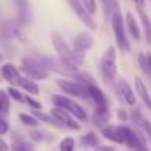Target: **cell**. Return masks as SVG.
Listing matches in <instances>:
<instances>
[{
    "mask_svg": "<svg viewBox=\"0 0 151 151\" xmlns=\"http://www.w3.org/2000/svg\"><path fill=\"white\" fill-rule=\"evenodd\" d=\"M75 148V141L73 138L68 137V138H63L62 142H60V151H73Z\"/></svg>",
    "mask_w": 151,
    "mask_h": 151,
    "instance_id": "23",
    "label": "cell"
},
{
    "mask_svg": "<svg viewBox=\"0 0 151 151\" xmlns=\"http://www.w3.org/2000/svg\"><path fill=\"white\" fill-rule=\"evenodd\" d=\"M126 27H128V31L132 35V38L138 41L141 37V31H139V25L137 22V18L131 12H126Z\"/></svg>",
    "mask_w": 151,
    "mask_h": 151,
    "instance_id": "14",
    "label": "cell"
},
{
    "mask_svg": "<svg viewBox=\"0 0 151 151\" xmlns=\"http://www.w3.org/2000/svg\"><path fill=\"white\" fill-rule=\"evenodd\" d=\"M7 94H9L10 97H13L18 103H25V96H22V93H21L19 90H16L13 85L7 88Z\"/></svg>",
    "mask_w": 151,
    "mask_h": 151,
    "instance_id": "24",
    "label": "cell"
},
{
    "mask_svg": "<svg viewBox=\"0 0 151 151\" xmlns=\"http://www.w3.org/2000/svg\"><path fill=\"white\" fill-rule=\"evenodd\" d=\"M132 1H134L137 6H139V7H144V6H145V1H144V0H132Z\"/></svg>",
    "mask_w": 151,
    "mask_h": 151,
    "instance_id": "36",
    "label": "cell"
},
{
    "mask_svg": "<svg viewBox=\"0 0 151 151\" xmlns=\"http://www.w3.org/2000/svg\"><path fill=\"white\" fill-rule=\"evenodd\" d=\"M87 88H88L90 99L93 101H96L97 106H107V97L104 96V93L101 91L96 84H88Z\"/></svg>",
    "mask_w": 151,
    "mask_h": 151,
    "instance_id": "13",
    "label": "cell"
},
{
    "mask_svg": "<svg viewBox=\"0 0 151 151\" xmlns=\"http://www.w3.org/2000/svg\"><path fill=\"white\" fill-rule=\"evenodd\" d=\"M12 151H34V147L31 145V142H28L24 138H15Z\"/></svg>",
    "mask_w": 151,
    "mask_h": 151,
    "instance_id": "21",
    "label": "cell"
},
{
    "mask_svg": "<svg viewBox=\"0 0 151 151\" xmlns=\"http://www.w3.org/2000/svg\"><path fill=\"white\" fill-rule=\"evenodd\" d=\"M53 103L56 104V107H60V109H65L66 111H69L70 114H73L78 120L81 122H87L88 120V116L85 113V110L76 103V101H72L70 99L65 97V96H53Z\"/></svg>",
    "mask_w": 151,
    "mask_h": 151,
    "instance_id": "6",
    "label": "cell"
},
{
    "mask_svg": "<svg viewBox=\"0 0 151 151\" xmlns=\"http://www.w3.org/2000/svg\"><path fill=\"white\" fill-rule=\"evenodd\" d=\"M57 85L66 93V94H70L73 97H78V99H90V94H88V88L87 85H84L82 82H73V81H66V79H57Z\"/></svg>",
    "mask_w": 151,
    "mask_h": 151,
    "instance_id": "7",
    "label": "cell"
},
{
    "mask_svg": "<svg viewBox=\"0 0 151 151\" xmlns=\"http://www.w3.org/2000/svg\"><path fill=\"white\" fill-rule=\"evenodd\" d=\"M138 7V13H139V19H141V25H142V29H144V34H145V40L147 43L151 46V21L148 18V15L145 13L144 7Z\"/></svg>",
    "mask_w": 151,
    "mask_h": 151,
    "instance_id": "15",
    "label": "cell"
},
{
    "mask_svg": "<svg viewBox=\"0 0 151 151\" xmlns=\"http://www.w3.org/2000/svg\"><path fill=\"white\" fill-rule=\"evenodd\" d=\"M25 101H27V103H28V104H29L32 109H35V110H40V109H41V103H38L37 100L31 99L29 96H27V97H25Z\"/></svg>",
    "mask_w": 151,
    "mask_h": 151,
    "instance_id": "29",
    "label": "cell"
},
{
    "mask_svg": "<svg viewBox=\"0 0 151 151\" xmlns=\"http://www.w3.org/2000/svg\"><path fill=\"white\" fill-rule=\"evenodd\" d=\"M18 85L19 87H22L25 91H28V93H31V94H34V96H37L38 93H40V88H38V85H37V82L34 81V79H31V78H21L19 79V82H18Z\"/></svg>",
    "mask_w": 151,
    "mask_h": 151,
    "instance_id": "18",
    "label": "cell"
},
{
    "mask_svg": "<svg viewBox=\"0 0 151 151\" xmlns=\"http://www.w3.org/2000/svg\"><path fill=\"white\" fill-rule=\"evenodd\" d=\"M142 128H144V131H145V134H147V137H148V139H150L151 142V123L148 120H145V119H142Z\"/></svg>",
    "mask_w": 151,
    "mask_h": 151,
    "instance_id": "30",
    "label": "cell"
},
{
    "mask_svg": "<svg viewBox=\"0 0 151 151\" xmlns=\"http://www.w3.org/2000/svg\"><path fill=\"white\" fill-rule=\"evenodd\" d=\"M100 69L107 81H113L117 75V65H116V49L113 46L107 47L100 59Z\"/></svg>",
    "mask_w": 151,
    "mask_h": 151,
    "instance_id": "5",
    "label": "cell"
},
{
    "mask_svg": "<svg viewBox=\"0 0 151 151\" xmlns=\"http://www.w3.org/2000/svg\"><path fill=\"white\" fill-rule=\"evenodd\" d=\"M93 46H94V38L87 31L79 32L73 40V50L76 53H79V54H84L87 50L93 49Z\"/></svg>",
    "mask_w": 151,
    "mask_h": 151,
    "instance_id": "10",
    "label": "cell"
},
{
    "mask_svg": "<svg viewBox=\"0 0 151 151\" xmlns=\"http://www.w3.org/2000/svg\"><path fill=\"white\" fill-rule=\"evenodd\" d=\"M99 142H100V139H99L97 134H96V132H93V131L87 132V134L81 138V144H82L84 147H87V148L97 147V145H99Z\"/></svg>",
    "mask_w": 151,
    "mask_h": 151,
    "instance_id": "19",
    "label": "cell"
},
{
    "mask_svg": "<svg viewBox=\"0 0 151 151\" xmlns=\"http://www.w3.org/2000/svg\"><path fill=\"white\" fill-rule=\"evenodd\" d=\"M1 75H3V78L10 84V85H18V82H19V79H21V75H19V70L16 69V66L15 65H12V63H6L3 68H1Z\"/></svg>",
    "mask_w": 151,
    "mask_h": 151,
    "instance_id": "12",
    "label": "cell"
},
{
    "mask_svg": "<svg viewBox=\"0 0 151 151\" xmlns=\"http://www.w3.org/2000/svg\"><path fill=\"white\" fill-rule=\"evenodd\" d=\"M103 135L110 139V141H114V142H119L122 144V138H120V134L117 131V126H107V128H103Z\"/></svg>",
    "mask_w": 151,
    "mask_h": 151,
    "instance_id": "20",
    "label": "cell"
},
{
    "mask_svg": "<svg viewBox=\"0 0 151 151\" xmlns=\"http://www.w3.org/2000/svg\"><path fill=\"white\" fill-rule=\"evenodd\" d=\"M145 60H147V75L151 76V53L145 54Z\"/></svg>",
    "mask_w": 151,
    "mask_h": 151,
    "instance_id": "32",
    "label": "cell"
},
{
    "mask_svg": "<svg viewBox=\"0 0 151 151\" xmlns=\"http://www.w3.org/2000/svg\"><path fill=\"white\" fill-rule=\"evenodd\" d=\"M21 69L25 72V75L31 79H47L50 75V70H47L41 62L38 60V57H31L27 56L22 59V66Z\"/></svg>",
    "mask_w": 151,
    "mask_h": 151,
    "instance_id": "3",
    "label": "cell"
},
{
    "mask_svg": "<svg viewBox=\"0 0 151 151\" xmlns=\"http://www.w3.org/2000/svg\"><path fill=\"white\" fill-rule=\"evenodd\" d=\"M111 28L116 37V43L119 46V49L122 51H129L131 50V44L128 41L126 32H125V24H123V16L120 13V9L117 6V3H114V9L111 13Z\"/></svg>",
    "mask_w": 151,
    "mask_h": 151,
    "instance_id": "2",
    "label": "cell"
},
{
    "mask_svg": "<svg viewBox=\"0 0 151 151\" xmlns=\"http://www.w3.org/2000/svg\"><path fill=\"white\" fill-rule=\"evenodd\" d=\"M117 113H119V114H117V117H119L120 120H126V119H128L126 113H125V111H123L122 109H119V110H117Z\"/></svg>",
    "mask_w": 151,
    "mask_h": 151,
    "instance_id": "34",
    "label": "cell"
},
{
    "mask_svg": "<svg viewBox=\"0 0 151 151\" xmlns=\"http://www.w3.org/2000/svg\"><path fill=\"white\" fill-rule=\"evenodd\" d=\"M116 90H117V94H119V97L122 99V101H125V103L129 104V106H135V103H137L135 94H134L132 88L129 87V84H128L125 79H119V81H117Z\"/></svg>",
    "mask_w": 151,
    "mask_h": 151,
    "instance_id": "11",
    "label": "cell"
},
{
    "mask_svg": "<svg viewBox=\"0 0 151 151\" xmlns=\"http://www.w3.org/2000/svg\"><path fill=\"white\" fill-rule=\"evenodd\" d=\"M96 151H114V148H111V147H107V145H97Z\"/></svg>",
    "mask_w": 151,
    "mask_h": 151,
    "instance_id": "33",
    "label": "cell"
},
{
    "mask_svg": "<svg viewBox=\"0 0 151 151\" xmlns=\"http://www.w3.org/2000/svg\"><path fill=\"white\" fill-rule=\"evenodd\" d=\"M68 3H69L70 9L75 12V15L78 16V19H81V22H82L88 29L97 31V24H96V21L93 19L91 13L84 7V4H82L79 0H68Z\"/></svg>",
    "mask_w": 151,
    "mask_h": 151,
    "instance_id": "8",
    "label": "cell"
},
{
    "mask_svg": "<svg viewBox=\"0 0 151 151\" xmlns=\"http://www.w3.org/2000/svg\"><path fill=\"white\" fill-rule=\"evenodd\" d=\"M135 88H137V93L139 94V97L145 103V106L151 110V96L148 94V91H147L144 82L141 81V78H135Z\"/></svg>",
    "mask_w": 151,
    "mask_h": 151,
    "instance_id": "16",
    "label": "cell"
},
{
    "mask_svg": "<svg viewBox=\"0 0 151 151\" xmlns=\"http://www.w3.org/2000/svg\"><path fill=\"white\" fill-rule=\"evenodd\" d=\"M0 151H9V147H7V144L0 138Z\"/></svg>",
    "mask_w": 151,
    "mask_h": 151,
    "instance_id": "35",
    "label": "cell"
},
{
    "mask_svg": "<svg viewBox=\"0 0 151 151\" xmlns=\"http://www.w3.org/2000/svg\"><path fill=\"white\" fill-rule=\"evenodd\" d=\"M3 59H4V56H3V54H1V53H0V63H1V62H3Z\"/></svg>",
    "mask_w": 151,
    "mask_h": 151,
    "instance_id": "37",
    "label": "cell"
},
{
    "mask_svg": "<svg viewBox=\"0 0 151 151\" xmlns=\"http://www.w3.org/2000/svg\"><path fill=\"white\" fill-rule=\"evenodd\" d=\"M29 138L34 142H43L44 141V134L40 132V131H31L29 132Z\"/></svg>",
    "mask_w": 151,
    "mask_h": 151,
    "instance_id": "27",
    "label": "cell"
},
{
    "mask_svg": "<svg viewBox=\"0 0 151 151\" xmlns=\"http://www.w3.org/2000/svg\"><path fill=\"white\" fill-rule=\"evenodd\" d=\"M9 131V123L4 119H0V135H4Z\"/></svg>",
    "mask_w": 151,
    "mask_h": 151,
    "instance_id": "31",
    "label": "cell"
},
{
    "mask_svg": "<svg viewBox=\"0 0 151 151\" xmlns=\"http://www.w3.org/2000/svg\"><path fill=\"white\" fill-rule=\"evenodd\" d=\"M110 114H109V109L107 106H97V110L94 113V122L99 125V126H103L107 123Z\"/></svg>",
    "mask_w": 151,
    "mask_h": 151,
    "instance_id": "17",
    "label": "cell"
},
{
    "mask_svg": "<svg viewBox=\"0 0 151 151\" xmlns=\"http://www.w3.org/2000/svg\"><path fill=\"white\" fill-rule=\"evenodd\" d=\"M10 109V101L7 93H4L3 90H0V114H7Z\"/></svg>",
    "mask_w": 151,
    "mask_h": 151,
    "instance_id": "22",
    "label": "cell"
},
{
    "mask_svg": "<svg viewBox=\"0 0 151 151\" xmlns=\"http://www.w3.org/2000/svg\"><path fill=\"white\" fill-rule=\"evenodd\" d=\"M34 116L38 117V119H43L44 122H49V123H57V120H56L54 117H50V116H47V114H43V113H40V111H34Z\"/></svg>",
    "mask_w": 151,
    "mask_h": 151,
    "instance_id": "28",
    "label": "cell"
},
{
    "mask_svg": "<svg viewBox=\"0 0 151 151\" xmlns=\"http://www.w3.org/2000/svg\"><path fill=\"white\" fill-rule=\"evenodd\" d=\"M81 3L84 4V7H85L91 15H94V13L97 12V1H96V0H81Z\"/></svg>",
    "mask_w": 151,
    "mask_h": 151,
    "instance_id": "26",
    "label": "cell"
},
{
    "mask_svg": "<svg viewBox=\"0 0 151 151\" xmlns=\"http://www.w3.org/2000/svg\"><path fill=\"white\" fill-rule=\"evenodd\" d=\"M50 113L57 122L63 123L65 126H68V128H70V129H73V131H79V129H81V125L78 123V120H75V119L70 116V113L66 111L65 109L53 107V109L50 110Z\"/></svg>",
    "mask_w": 151,
    "mask_h": 151,
    "instance_id": "9",
    "label": "cell"
},
{
    "mask_svg": "<svg viewBox=\"0 0 151 151\" xmlns=\"http://www.w3.org/2000/svg\"><path fill=\"white\" fill-rule=\"evenodd\" d=\"M50 38H51V44H53L54 50L57 51L59 59L62 62H65L66 65H69L70 68H75V69H78L84 63V54H79L72 47H69L66 44V41L63 40V37L57 31H51Z\"/></svg>",
    "mask_w": 151,
    "mask_h": 151,
    "instance_id": "1",
    "label": "cell"
},
{
    "mask_svg": "<svg viewBox=\"0 0 151 151\" xmlns=\"http://www.w3.org/2000/svg\"><path fill=\"white\" fill-rule=\"evenodd\" d=\"M19 119H21L25 125H28V126H37V125H38L37 117H35V116H31V114H27V113L19 114Z\"/></svg>",
    "mask_w": 151,
    "mask_h": 151,
    "instance_id": "25",
    "label": "cell"
},
{
    "mask_svg": "<svg viewBox=\"0 0 151 151\" xmlns=\"http://www.w3.org/2000/svg\"><path fill=\"white\" fill-rule=\"evenodd\" d=\"M117 131L120 134L122 144H126L134 151H148L147 144H145V138L139 132H135L128 126H117Z\"/></svg>",
    "mask_w": 151,
    "mask_h": 151,
    "instance_id": "4",
    "label": "cell"
}]
</instances>
